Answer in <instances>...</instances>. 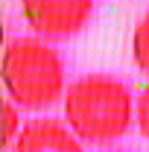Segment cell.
Listing matches in <instances>:
<instances>
[{"label": "cell", "mask_w": 149, "mask_h": 152, "mask_svg": "<svg viewBox=\"0 0 149 152\" xmlns=\"http://www.w3.org/2000/svg\"><path fill=\"white\" fill-rule=\"evenodd\" d=\"M134 123H137L140 134L149 140V85H146V88H140L137 105H134Z\"/></svg>", "instance_id": "52a82bcc"}, {"label": "cell", "mask_w": 149, "mask_h": 152, "mask_svg": "<svg viewBox=\"0 0 149 152\" xmlns=\"http://www.w3.org/2000/svg\"><path fill=\"white\" fill-rule=\"evenodd\" d=\"M102 152H123V149H102Z\"/></svg>", "instance_id": "ba28073f"}, {"label": "cell", "mask_w": 149, "mask_h": 152, "mask_svg": "<svg viewBox=\"0 0 149 152\" xmlns=\"http://www.w3.org/2000/svg\"><path fill=\"white\" fill-rule=\"evenodd\" d=\"M82 137L56 117H38L23 123L12 143V152H85Z\"/></svg>", "instance_id": "277c9868"}, {"label": "cell", "mask_w": 149, "mask_h": 152, "mask_svg": "<svg viewBox=\"0 0 149 152\" xmlns=\"http://www.w3.org/2000/svg\"><path fill=\"white\" fill-rule=\"evenodd\" d=\"M137 99L108 73H85L64 91V123L85 143H114L131 129Z\"/></svg>", "instance_id": "6da1fadb"}, {"label": "cell", "mask_w": 149, "mask_h": 152, "mask_svg": "<svg viewBox=\"0 0 149 152\" xmlns=\"http://www.w3.org/2000/svg\"><path fill=\"white\" fill-rule=\"evenodd\" d=\"M18 108H20V105L12 99V96L3 99V120H6V132H3V140H6V143H3V146H6V149H12L15 137H18L20 129H23V126H20V111H18Z\"/></svg>", "instance_id": "8992f818"}, {"label": "cell", "mask_w": 149, "mask_h": 152, "mask_svg": "<svg viewBox=\"0 0 149 152\" xmlns=\"http://www.w3.org/2000/svg\"><path fill=\"white\" fill-rule=\"evenodd\" d=\"M23 20L47 41L79 35L93 15V0H20Z\"/></svg>", "instance_id": "3957f363"}, {"label": "cell", "mask_w": 149, "mask_h": 152, "mask_svg": "<svg viewBox=\"0 0 149 152\" xmlns=\"http://www.w3.org/2000/svg\"><path fill=\"white\" fill-rule=\"evenodd\" d=\"M3 88L26 111H44L64 99V61L41 35L12 38L3 50Z\"/></svg>", "instance_id": "7a4b0ae2"}, {"label": "cell", "mask_w": 149, "mask_h": 152, "mask_svg": "<svg viewBox=\"0 0 149 152\" xmlns=\"http://www.w3.org/2000/svg\"><path fill=\"white\" fill-rule=\"evenodd\" d=\"M131 58H134L137 70L149 76V15L137 20V26L131 32Z\"/></svg>", "instance_id": "5b68a950"}]
</instances>
